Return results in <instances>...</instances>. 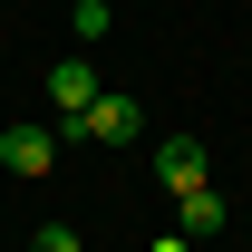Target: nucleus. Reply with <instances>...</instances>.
<instances>
[{
  "mask_svg": "<svg viewBox=\"0 0 252 252\" xmlns=\"http://www.w3.org/2000/svg\"><path fill=\"white\" fill-rule=\"evenodd\" d=\"M39 252H78V233L68 223H39Z\"/></svg>",
  "mask_w": 252,
  "mask_h": 252,
  "instance_id": "nucleus-7",
  "label": "nucleus"
},
{
  "mask_svg": "<svg viewBox=\"0 0 252 252\" xmlns=\"http://www.w3.org/2000/svg\"><path fill=\"white\" fill-rule=\"evenodd\" d=\"M97 97H107V88H97V68L78 59V49H68V59L49 68V107H59V117H68V136H78V117H88Z\"/></svg>",
  "mask_w": 252,
  "mask_h": 252,
  "instance_id": "nucleus-3",
  "label": "nucleus"
},
{
  "mask_svg": "<svg viewBox=\"0 0 252 252\" xmlns=\"http://www.w3.org/2000/svg\"><path fill=\"white\" fill-rule=\"evenodd\" d=\"M78 136H97V146H136V136H146V107H136L126 88H107L88 117H78Z\"/></svg>",
  "mask_w": 252,
  "mask_h": 252,
  "instance_id": "nucleus-2",
  "label": "nucleus"
},
{
  "mask_svg": "<svg viewBox=\"0 0 252 252\" xmlns=\"http://www.w3.org/2000/svg\"><path fill=\"white\" fill-rule=\"evenodd\" d=\"M68 39L97 49V39H107V0H68Z\"/></svg>",
  "mask_w": 252,
  "mask_h": 252,
  "instance_id": "nucleus-6",
  "label": "nucleus"
},
{
  "mask_svg": "<svg viewBox=\"0 0 252 252\" xmlns=\"http://www.w3.org/2000/svg\"><path fill=\"white\" fill-rule=\"evenodd\" d=\"M156 252H185V233H165V243H156Z\"/></svg>",
  "mask_w": 252,
  "mask_h": 252,
  "instance_id": "nucleus-8",
  "label": "nucleus"
},
{
  "mask_svg": "<svg viewBox=\"0 0 252 252\" xmlns=\"http://www.w3.org/2000/svg\"><path fill=\"white\" fill-rule=\"evenodd\" d=\"M59 165V126H0V175H49Z\"/></svg>",
  "mask_w": 252,
  "mask_h": 252,
  "instance_id": "nucleus-1",
  "label": "nucleus"
},
{
  "mask_svg": "<svg viewBox=\"0 0 252 252\" xmlns=\"http://www.w3.org/2000/svg\"><path fill=\"white\" fill-rule=\"evenodd\" d=\"M175 233H185V243L223 233V185H194V194H175Z\"/></svg>",
  "mask_w": 252,
  "mask_h": 252,
  "instance_id": "nucleus-5",
  "label": "nucleus"
},
{
  "mask_svg": "<svg viewBox=\"0 0 252 252\" xmlns=\"http://www.w3.org/2000/svg\"><path fill=\"white\" fill-rule=\"evenodd\" d=\"M156 175H165V194L214 185V156H204V136H165V146H156Z\"/></svg>",
  "mask_w": 252,
  "mask_h": 252,
  "instance_id": "nucleus-4",
  "label": "nucleus"
}]
</instances>
